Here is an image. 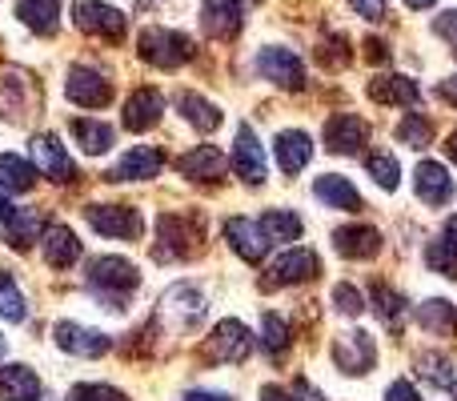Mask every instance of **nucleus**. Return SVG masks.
Here are the masks:
<instances>
[{"mask_svg":"<svg viewBox=\"0 0 457 401\" xmlns=\"http://www.w3.org/2000/svg\"><path fill=\"white\" fill-rule=\"evenodd\" d=\"M88 285H93V289L101 293V301H109L112 309H125V297L141 285V273H137V265L125 257H96L93 265H88Z\"/></svg>","mask_w":457,"mask_h":401,"instance_id":"nucleus-1","label":"nucleus"},{"mask_svg":"<svg viewBox=\"0 0 457 401\" xmlns=\"http://www.w3.org/2000/svg\"><path fill=\"white\" fill-rule=\"evenodd\" d=\"M37 109H40V85L32 80V72L0 69V117L24 125Z\"/></svg>","mask_w":457,"mask_h":401,"instance_id":"nucleus-2","label":"nucleus"},{"mask_svg":"<svg viewBox=\"0 0 457 401\" xmlns=\"http://www.w3.org/2000/svg\"><path fill=\"white\" fill-rule=\"evenodd\" d=\"M137 48H141V56L149 64H157V69H181L185 61H193V40L185 37V32L177 29H141V40H137Z\"/></svg>","mask_w":457,"mask_h":401,"instance_id":"nucleus-3","label":"nucleus"},{"mask_svg":"<svg viewBox=\"0 0 457 401\" xmlns=\"http://www.w3.org/2000/svg\"><path fill=\"white\" fill-rule=\"evenodd\" d=\"M72 24H77L80 32H88V37H101V40H125V13L112 4H104V0H72Z\"/></svg>","mask_w":457,"mask_h":401,"instance_id":"nucleus-4","label":"nucleus"},{"mask_svg":"<svg viewBox=\"0 0 457 401\" xmlns=\"http://www.w3.org/2000/svg\"><path fill=\"white\" fill-rule=\"evenodd\" d=\"M85 221L101 237H117V241H141L145 233V217L133 205H88Z\"/></svg>","mask_w":457,"mask_h":401,"instance_id":"nucleus-5","label":"nucleus"},{"mask_svg":"<svg viewBox=\"0 0 457 401\" xmlns=\"http://www.w3.org/2000/svg\"><path fill=\"white\" fill-rule=\"evenodd\" d=\"M249 349H253V338H249V330H245L241 322H221L213 333H209V341H205V349H201V357L205 362H217V365H233V362H245L249 357Z\"/></svg>","mask_w":457,"mask_h":401,"instance_id":"nucleus-6","label":"nucleus"},{"mask_svg":"<svg viewBox=\"0 0 457 401\" xmlns=\"http://www.w3.org/2000/svg\"><path fill=\"white\" fill-rule=\"evenodd\" d=\"M257 72L265 80H273V85L289 88V93H297V88H305V64H301V56L293 53V48H261L257 53Z\"/></svg>","mask_w":457,"mask_h":401,"instance_id":"nucleus-7","label":"nucleus"},{"mask_svg":"<svg viewBox=\"0 0 457 401\" xmlns=\"http://www.w3.org/2000/svg\"><path fill=\"white\" fill-rule=\"evenodd\" d=\"M205 297H201L193 285H177V289H169L165 297H161V322L169 325L173 333L181 330H193V325L205 317Z\"/></svg>","mask_w":457,"mask_h":401,"instance_id":"nucleus-8","label":"nucleus"},{"mask_svg":"<svg viewBox=\"0 0 457 401\" xmlns=\"http://www.w3.org/2000/svg\"><path fill=\"white\" fill-rule=\"evenodd\" d=\"M317 273H321V261H317L313 249H289L269 265V273H265L261 285H265V289H277V285H301V281H313Z\"/></svg>","mask_w":457,"mask_h":401,"instance_id":"nucleus-9","label":"nucleus"},{"mask_svg":"<svg viewBox=\"0 0 457 401\" xmlns=\"http://www.w3.org/2000/svg\"><path fill=\"white\" fill-rule=\"evenodd\" d=\"M157 229H161V249H157L161 261H169V257H193V253L201 249V225L177 217V213H165V217L157 221Z\"/></svg>","mask_w":457,"mask_h":401,"instance_id":"nucleus-10","label":"nucleus"},{"mask_svg":"<svg viewBox=\"0 0 457 401\" xmlns=\"http://www.w3.org/2000/svg\"><path fill=\"white\" fill-rule=\"evenodd\" d=\"M245 4L253 0H205L201 4V29L213 40H233L245 29Z\"/></svg>","mask_w":457,"mask_h":401,"instance_id":"nucleus-11","label":"nucleus"},{"mask_svg":"<svg viewBox=\"0 0 457 401\" xmlns=\"http://www.w3.org/2000/svg\"><path fill=\"white\" fill-rule=\"evenodd\" d=\"M333 362H337L345 373L361 378V373H370L373 362H378V341H373L370 333H361V330L341 333V338L333 341Z\"/></svg>","mask_w":457,"mask_h":401,"instance_id":"nucleus-12","label":"nucleus"},{"mask_svg":"<svg viewBox=\"0 0 457 401\" xmlns=\"http://www.w3.org/2000/svg\"><path fill=\"white\" fill-rule=\"evenodd\" d=\"M64 96H69L72 104H80V109H104V104L112 101V80L101 77L96 69H72L69 72V85H64Z\"/></svg>","mask_w":457,"mask_h":401,"instance_id":"nucleus-13","label":"nucleus"},{"mask_svg":"<svg viewBox=\"0 0 457 401\" xmlns=\"http://www.w3.org/2000/svg\"><path fill=\"white\" fill-rule=\"evenodd\" d=\"M53 338L64 354H77V357H104L109 354L112 341L104 333L88 330V325H77V322H56L53 325Z\"/></svg>","mask_w":457,"mask_h":401,"instance_id":"nucleus-14","label":"nucleus"},{"mask_svg":"<svg viewBox=\"0 0 457 401\" xmlns=\"http://www.w3.org/2000/svg\"><path fill=\"white\" fill-rule=\"evenodd\" d=\"M225 237H228L237 257L249 261V265H257V261L269 253V237H265V229H261V221H249V217L225 221Z\"/></svg>","mask_w":457,"mask_h":401,"instance_id":"nucleus-15","label":"nucleus"},{"mask_svg":"<svg viewBox=\"0 0 457 401\" xmlns=\"http://www.w3.org/2000/svg\"><path fill=\"white\" fill-rule=\"evenodd\" d=\"M32 157H37V169L48 177V181H56V185L77 181V165L69 161L64 145L56 141L53 133H45V137H37V141H32Z\"/></svg>","mask_w":457,"mask_h":401,"instance_id":"nucleus-16","label":"nucleus"},{"mask_svg":"<svg viewBox=\"0 0 457 401\" xmlns=\"http://www.w3.org/2000/svg\"><path fill=\"white\" fill-rule=\"evenodd\" d=\"M413 189H418V197L426 205L442 209V205L453 201V177L442 161H421L418 173H413Z\"/></svg>","mask_w":457,"mask_h":401,"instance_id":"nucleus-17","label":"nucleus"},{"mask_svg":"<svg viewBox=\"0 0 457 401\" xmlns=\"http://www.w3.org/2000/svg\"><path fill=\"white\" fill-rule=\"evenodd\" d=\"M233 169L245 185H261L265 181V153L257 145V133L249 125L237 129V145H233Z\"/></svg>","mask_w":457,"mask_h":401,"instance_id":"nucleus-18","label":"nucleus"},{"mask_svg":"<svg viewBox=\"0 0 457 401\" xmlns=\"http://www.w3.org/2000/svg\"><path fill=\"white\" fill-rule=\"evenodd\" d=\"M365 141H370V125H365L361 117H353V113H337V117H329V125H325V145H329V153H357Z\"/></svg>","mask_w":457,"mask_h":401,"instance_id":"nucleus-19","label":"nucleus"},{"mask_svg":"<svg viewBox=\"0 0 457 401\" xmlns=\"http://www.w3.org/2000/svg\"><path fill=\"white\" fill-rule=\"evenodd\" d=\"M165 169V153L153 149V145H141V149H129L120 157V165L109 173V181H149Z\"/></svg>","mask_w":457,"mask_h":401,"instance_id":"nucleus-20","label":"nucleus"},{"mask_svg":"<svg viewBox=\"0 0 457 401\" xmlns=\"http://www.w3.org/2000/svg\"><path fill=\"white\" fill-rule=\"evenodd\" d=\"M161 113H165V96L157 88H137L125 101V129L129 133H149L161 121Z\"/></svg>","mask_w":457,"mask_h":401,"instance_id":"nucleus-21","label":"nucleus"},{"mask_svg":"<svg viewBox=\"0 0 457 401\" xmlns=\"http://www.w3.org/2000/svg\"><path fill=\"white\" fill-rule=\"evenodd\" d=\"M333 245H337V253L349 261H370L381 253V233L373 225H345L333 233Z\"/></svg>","mask_w":457,"mask_h":401,"instance_id":"nucleus-22","label":"nucleus"},{"mask_svg":"<svg viewBox=\"0 0 457 401\" xmlns=\"http://www.w3.org/2000/svg\"><path fill=\"white\" fill-rule=\"evenodd\" d=\"M273 153H277V165H281V173L285 177H297L301 169L309 165V157H313V141H309L301 129H285V133H277Z\"/></svg>","mask_w":457,"mask_h":401,"instance_id":"nucleus-23","label":"nucleus"},{"mask_svg":"<svg viewBox=\"0 0 457 401\" xmlns=\"http://www.w3.org/2000/svg\"><path fill=\"white\" fill-rule=\"evenodd\" d=\"M40 249H45V261L53 269H69V265H77V257H80V241H77V233H72L69 225H48L45 233H40Z\"/></svg>","mask_w":457,"mask_h":401,"instance_id":"nucleus-24","label":"nucleus"},{"mask_svg":"<svg viewBox=\"0 0 457 401\" xmlns=\"http://www.w3.org/2000/svg\"><path fill=\"white\" fill-rule=\"evenodd\" d=\"M370 96L378 104H402V109H418V85L397 72H381L370 80Z\"/></svg>","mask_w":457,"mask_h":401,"instance_id":"nucleus-25","label":"nucleus"},{"mask_svg":"<svg viewBox=\"0 0 457 401\" xmlns=\"http://www.w3.org/2000/svg\"><path fill=\"white\" fill-rule=\"evenodd\" d=\"M177 169H181L189 181H221L225 177V157L213 149V145H197L193 153L177 157Z\"/></svg>","mask_w":457,"mask_h":401,"instance_id":"nucleus-26","label":"nucleus"},{"mask_svg":"<svg viewBox=\"0 0 457 401\" xmlns=\"http://www.w3.org/2000/svg\"><path fill=\"white\" fill-rule=\"evenodd\" d=\"M0 401H40V378L29 365H0Z\"/></svg>","mask_w":457,"mask_h":401,"instance_id":"nucleus-27","label":"nucleus"},{"mask_svg":"<svg viewBox=\"0 0 457 401\" xmlns=\"http://www.w3.org/2000/svg\"><path fill=\"white\" fill-rule=\"evenodd\" d=\"M313 197L325 201V205H333V209H345V213L361 209V193H357L353 185H349L345 177H337V173L317 177V181H313Z\"/></svg>","mask_w":457,"mask_h":401,"instance_id":"nucleus-28","label":"nucleus"},{"mask_svg":"<svg viewBox=\"0 0 457 401\" xmlns=\"http://www.w3.org/2000/svg\"><path fill=\"white\" fill-rule=\"evenodd\" d=\"M16 16H21V24H29L32 32L53 37L56 24H61V0H21Z\"/></svg>","mask_w":457,"mask_h":401,"instance_id":"nucleus-29","label":"nucleus"},{"mask_svg":"<svg viewBox=\"0 0 457 401\" xmlns=\"http://www.w3.org/2000/svg\"><path fill=\"white\" fill-rule=\"evenodd\" d=\"M69 133L77 137V145L85 153H104L112 149V141H117V133H112V125H104V121H88V117H72L69 121Z\"/></svg>","mask_w":457,"mask_h":401,"instance_id":"nucleus-30","label":"nucleus"},{"mask_svg":"<svg viewBox=\"0 0 457 401\" xmlns=\"http://www.w3.org/2000/svg\"><path fill=\"white\" fill-rule=\"evenodd\" d=\"M177 109H181V117L189 121L193 129H201V133L221 129V109H217L213 101H205V96H197V93H181L177 96Z\"/></svg>","mask_w":457,"mask_h":401,"instance_id":"nucleus-31","label":"nucleus"},{"mask_svg":"<svg viewBox=\"0 0 457 401\" xmlns=\"http://www.w3.org/2000/svg\"><path fill=\"white\" fill-rule=\"evenodd\" d=\"M418 325L426 333H434V338H453L457 333V309L450 301H426V305H418Z\"/></svg>","mask_w":457,"mask_h":401,"instance_id":"nucleus-32","label":"nucleus"},{"mask_svg":"<svg viewBox=\"0 0 457 401\" xmlns=\"http://www.w3.org/2000/svg\"><path fill=\"white\" fill-rule=\"evenodd\" d=\"M37 165H29L24 157H12V153H4L0 157V189L4 193H29L32 185H37Z\"/></svg>","mask_w":457,"mask_h":401,"instance_id":"nucleus-33","label":"nucleus"},{"mask_svg":"<svg viewBox=\"0 0 457 401\" xmlns=\"http://www.w3.org/2000/svg\"><path fill=\"white\" fill-rule=\"evenodd\" d=\"M261 229H265L269 245H281V241H297L301 237V217L293 209H269L265 217H261Z\"/></svg>","mask_w":457,"mask_h":401,"instance_id":"nucleus-34","label":"nucleus"},{"mask_svg":"<svg viewBox=\"0 0 457 401\" xmlns=\"http://www.w3.org/2000/svg\"><path fill=\"white\" fill-rule=\"evenodd\" d=\"M373 309L381 313V322L389 325V330H402V317H405V297L397 289H389L386 281H373Z\"/></svg>","mask_w":457,"mask_h":401,"instance_id":"nucleus-35","label":"nucleus"},{"mask_svg":"<svg viewBox=\"0 0 457 401\" xmlns=\"http://www.w3.org/2000/svg\"><path fill=\"white\" fill-rule=\"evenodd\" d=\"M418 378L429 381L434 389H453V365L442 354H421L418 357Z\"/></svg>","mask_w":457,"mask_h":401,"instance_id":"nucleus-36","label":"nucleus"},{"mask_svg":"<svg viewBox=\"0 0 457 401\" xmlns=\"http://www.w3.org/2000/svg\"><path fill=\"white\" fill-rule=\"evenodd\" d=\"M365 169H370L373 181H378L381 189H389V193H394L397 181H402V165H397V157L394 153H386V149L370 153V157H365Z\"/></svg>","mask_w":457,"mask_h":401,"instance_id":"nucleus-37","label":"nucleus"},{"mask_svg":"<svg viewBox=\"0 0 457 401\" xmlns=\"http://www.w3.org/2000/svg\"><path fill=\"white\" fill-rule=\"evenodd\" d=\"M397 141L410 145V149H429V145H434V125H429L421 113H410V117L397 125Z\"/></svg>","mask_w":457,"mask_h":401,"instance_id":"nucleus-38","label":"nucleus"},{"mask_svg":"<svg viewBox=\"0 0 457 401\" xmlns=\"http://www.w3.org/2000/svg\"><path fill=\"white\" fill-rule=\"evenodd\" d=\"M37 229H40V217L32 209L12 213V217H8V245H16V249H29V245L37 241Z\"/></svg>","mask_w":457,"mask_h":401,"instance_id":"nucleus-39","label":"nucleus"},{"mask_svg":"<svg viewBox=\"0 0 457 401\" xmlns=\"http://www.w3.org/2000/svg\"><path fill=\"white\" fill-rule=\"evenodd\" d=\"M24 297H21V289H16V281H12V273H4L0 269V317H8V322H24Z\"/></svg>","mask_w":457,"mask_h":401,"instance_id":"nucleus-40","label":"nucleus"},{"mask_svg":"<svg viewBox=\"0 0 457 401\" xmlns=\"http://www.w3.org/2000/svg\"><path fill=\"white\" fill-rule=\"evenodd\" d=\"M261 341H265V354L277 362V357L289 349V325H285L277 313H265V338Z\"/></svg>","mask_w":457,"mask_h":401,"instance_id":"nucleus-41","label":"nucleus"},{"mask_svg":"<svg viewBox=\"0 0 457 401\" xmlns=\"http://www.w3.org/2000/svg\"><path fill=\"white\" fill-rule=\"evenodd\" d=\"M426 261H429V269H434V273H445V277H453V281H457V249H450L442 237H437V241H429Z\"/></svg>","mask_w":457,"mask_h":401,"instance_id":"nucleus-42","label":"nucleus"},{"mask_svg":"<svg viewBox=\"0 0 457 401\" xmlns=\"http://www.w3.org/2000/svg\"><path fill=\"white\" fill-rule=\"evenodd\" d=\"M69 401H129V397L112 386H72Z\"/></svg>","mask_w":457,"mask_h":401,"instance_id":"nucleus-43","label":"nucleus"},{"mask_svg":"<svg viewBox=\"0 0 457 401\" xmlns=\"http://www.w3.org/2000/svg\"><path fill=\"white\" fill-rule=\"evenodd\" d=\"M333 305H337L345 317H357L365 309L361 305V293H357L353 285H337V289H333Z\"/></svg>","mask_w":457,"mask_h":401,"instance_id":"nucleus-44","label":"nucleus"},{"mask_svg":"<svg viewBox=\"0 0 457 401\" xmlns=\"http://www.w3.org/2000/svg\"><path fill=\"white\" fill-rule=\"evenodd\" d=\"M434 32H437L442 40H450V45L457 48V8H450V13L437 16V21H434Z\"/></svg>","mask_w":457,"mask_h":401,"instance_id":"nucleus-45","label":"nucleus"},{"mask_svg":"<svg viewBox=\"0 0 457 401\" xmlns=\"http://www.w3.org/2000/svg\"><path fill=\"white\" fill-rule=\"evenodd\" d=\"M349 8H353L361 21H381V16H386V0H349Z\"/></svg>","mask_w":457,"mask_h":401,"instance_id":"nucleus-46","label":"nucleus"},{"mask_svg":"<svg viewBox=\"0 0 457 401\" xmlns=\"http://www.w3.org/2000/svg\"><path fill=\"white\" fill-rule=\"evenodd\" d=\"M386 401H421V394L410 386V378H402V381H394V386L386 389Z\"/></svg>","mask_w":457,"mask_h":401,"instance_id":"nucleus-47","label":"nucleus"},{"mask_svg":"<svg viewBox=\"0 0 457 401\" xmlns=\"http://www.w3.org/2000/svg\"><path fill=\"white\" fill-rule=\"evenodd\" d=\"M437 96L457 109V77H442V80H437Z\"/></svg>","mask_w":457,"mask_h":401,"instance_id":"nucleus-48","label":"nucleus"},{"mask_svg":"<svg viewBox=\"0 0 457 401\" xmlns=\"http://www.w3.org/2000/svg\"><path fill=\"white\" fill-rule=\"evenodd\" d=\"M442 241L450 245V249H457V213H453L450 221H445V229H442Z\"/></svg>","mask_w":457,"mask_h":401,"instance_id":"nucleus-49","label":"nucleus"},{"mask_svg":"<svg viewBox=\"0 0 457 401\" xmlns=\"http://www.w3.org/2000/svg\"><path fill=\"white\" fill-rule=\"evenodd\" d=\"M261 401H293V397L285 394L281 386H265V389H261Z\"/></svg>","mask_w":457,"mask_h":401,"instance_id":"nucleus-50","label":"nucleus"},{"mask_svg":"<svg viewBox=\"0 0 457 401\" xmlns=\"http://www.w3.org/2000/svg\"><path fill=\"white\" fill-rule=\"evenodd\" d=\"M185 401H228L225 394H205V389H193V394H185Z\"/></svg>","mask_w":457,"mask_h":401,"instance_id":"nucleus-51","label":"nucleus"},{"mask_svg":"<svg viewBox=\"0 0 457 401\" xmlns=\"http://www.w3.org/2000/svg\"><path fill=\"white\" fill-rule=\"evenodd\" d=\"M297 397H301V401H321V394H317V389H309V381H297Z\"/></svg>","mask_w":457,"mask_h":401,"instance_id":"nucleus-52","label":"nucleus"},{"mask_svg":"<svg viewBox=\"0 0 457 401\" xmlns=\"http://www.w3.org/2000/svg\"><path fill=\"white\" fill-rule=\"evenodd\" d=\"M365 48H370V61H386V45H381V40H370V45H365Z\"/></svg>","mask_w":457,"mask_h":401,"instance_id":"nucleus-53","label":"nucleus"},{"mask_svg":"<svg viewBox=\"0 0 457 401\" xmlns=\"http://www.w3.org/2000/svg\"><path fill=\"white\" fill-rule=\"evenodd\" d=\"M405 4H410V8H413V13H426V8H434V4H437V0H405Z\"/></svg>","mask_w":457,"mask_h":401,"instance_id":"nucleus-54","label":"nucleus"},{"mask_svg":"<svg viewBox=\"0 0 457 401\" xmlns=\"http://www.w3.org/2000/svg\"><path fill=\"white\" fill-rule=\"evenodd\" d=\"M12 213H16V209L4 201V193H0V221H4V225H8V217H12Z\"/></svg>","mask_w":457,"mask_h":401,"instance_id":"nucleus-55","label":"nucleus"},{"mask_svg":"<svg viewBox=\"0 0 457 401\" xmlns=\"http://www.w3.org/2000/svg\"><path fill=\"white\" fill-rule=\"evenodd\" d=\"M445 153H450V161H457V129L450 133V141H445Z\"/></svg>","mask_w":457,"mask_h":401,"instance_id":"nucleus-56","label":"nucleus"},{"mask_svg":"<svg viewBox=\"0 0 457 401\" xmlns=\"http://www.w3.org/2000/svg\"><path fill=\"white\" fill-rule=\"evenodd\" d=\"M0 357H4V338H0Z\"/></svg>","mask_w":457,"mask_h":401,"instance_id":"nucleus-57","label":"nucleus"}]
</instances>
